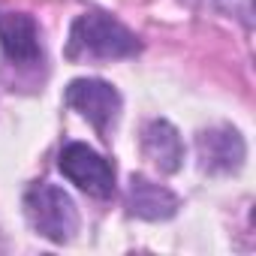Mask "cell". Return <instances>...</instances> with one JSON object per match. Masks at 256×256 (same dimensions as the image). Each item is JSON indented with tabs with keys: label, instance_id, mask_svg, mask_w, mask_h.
Here are the masks:
<instances>
[{
	"label": "cell",
	"instance_id": "obj_1",
	"mask_svg": "<svg viewBox=\"0 0 256 256\" xmlns=\"http://www.w3.org/2000/svg\"><path fill=\"white\" fill-rule=\"evenodd\" d=\"M139 52V40L120 22L102 12H84L72 22L66 58L70 60H118Z\"/></svg>",
	"mask_w": 256,
	"mask_h": 256
},
{
	"label": "cell",
	"instance_id": "obj_2",
	"mask_svg": "<svg viewBox=\"0 0 256 256\" xmlns=\"http://www.w3.org/2000/svg\"><path fill=\"white\" fill-rule=\"evenodd\" d=\"M24 214L28 223L48 241L64 244L76 235L78 229V211L76 202L70 199V193H64L54 184H34L24 193Z\"/></svg>",
	"mask_w": 256,
	"mask_h": 256
},
{
	"label": "cell",
	"instance_id": "obj_3",
	"mask_svg": "<svg viewBox=\"0 0 256 256\" xmlns=\"http://www.w3.org/2000/svg\"><path fill=\"white\" fill-rule=\"evenodd\" d=\"M60 172L84 193L90 196H112L114 190V169L106 157H100L94 148L82 145V142H70L64 151H60V160H58Z\"/></svg>",
	"mask_w": 256,
	"mask_h": 256
},
{
	"label": "cell",
	"instance_id": "obj_4",
	"mask_svg": "<svg viewBox=\"0 0 256 256\" xmlns=\"http://www.w3.org/2000/svg\"><path fill=\"white\" fill-rule=\"evenodd\" d=\"M66 102L96 126V133H108V126L118 120L120 94L100 78H76L66 88Z\"/></svg>",
	"mask_w": 256,
	"mask_h": 256
},
{
	"label": "cell",
	"instance_id": "obj_5",
	"mask_svg": "<svg viewBox=\"0 0 256 256\" xmlns=\"http://www.w3.org/2000/svg\"><path fill=\"white\" fill-rule=\"evenodd\" d=\"M196 151H199V166L205 172H235L241 169L247 154L244 139L232 126H214V130L199 133Z\"/></svg>",
	"mask_w": 256,
	"mask_h": 256
},
{
	"label": "cell",
	"instance_id": "obj_6",
	"mask_svg": "<svg viewBox=\"0 0 256 256\" xmlns=\"http://www.w3.org/2000/svg\"><path fill=\"white\" fill-rule=\"evenodd\" d=\"M0 48L16 64H36L42 58L36 22L24 12H4L0 16Z\"/></svg>",
	"mask_w": 256,
	"mask_h": 256
},
{
	"label": "cell",
	"instance_id": "obj_7",
	"mask_svg": "<svg viewBox=\"0 0 256 256\" xmlns=\"http://www.w3.org/2000/svg\"><path fill=\"white\" fill-rule=\"evenodd\" d=\"M126 205L136 217L145 220H166L178 211V196L160 184H154L145 175H133L126 187Z\"/></svg>",
	"mask_w": 256,
	"mask_h": 256
},
{
	"label": "cell",
	"instance_id": "obj_8",
	"mask_svg": "<svg viewBox=\"0 0 256 256\" xmlns=\"http://www.w3.org/2000/svg\"><path fill=\"white\" fill-rule=\"evenodd\" d=\"M142 154L160 172H178L184 163V145L169 120H151L142 130Z\"/></svg>",
	"mask_w": 256,
	"mask_h": 256
},
{
	"label": "cell",
	"instance_id": "obj_9",
	"mask_svg": "<svg viewBox=\"0 0 256 256\" xmlns=\"http://www.w3.org/2000/svg\"><path fill=\"white\" fill-rule=\"evenodd\" d=\"M190 4L202 10H217L223 16H238L244 24H250L253 16V0H190Z\"/></svg>",
	"mask_w": 256,
	"mask_h": 256
}]
</instances>
